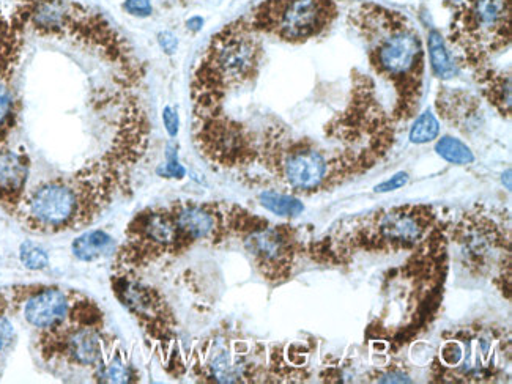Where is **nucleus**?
<instances>
[{"label": "nucleus", "mask_w": 512, "mask_h": 384, "mask_svg": "<svg viewBox=\"0 0 512 384\" xmlns=\"http://www.w3.org/2000/svg\"><path fill=\"white\" fill-rule=\"evenodd\" d=\"M349 24L363 40L372 70L394 89V122H409L423 100L426 52L420 32L404 13L374 2L353 8Z\"/></svg>", "instance_id": "f257e3e1"}, {"label": "nucleus", "mask_w": 512, "mask_h": 384, "mask_svg": "<svg viewBox=\"0 0 512 384\" xmlns=\"http://www.w3.org/2000/svg\"><path fill=\"white\" fill-rule=\"evenodd\" d=\"M256 163L289 188L294 196L327 191L347 178L368 172L380 161L368 153L323 148L286 128L271 125L257 137Z\"/></svg>", "instance_id": "f03ea898"}, {"label": "nucleus", "mask_w": 512, "mask_h": 384, "mask_svg": "<svg viewBox=\"0 0 512 384\" xmlns=\"http://www.w3.org/2000/svg\"><path fill=\"white\" fill-rule=\"evenodd\" d=\"M24 30L46 38L70 40L97 52L125 84L138 87L145 76L144 65L109 19L95 8L76 0H19Z\"/></svg>", "instance_id": "7ed1b4c3"}, {"label": "nucleus", "mask_w": 512, "mask_h": 384, "mask_svg": "<svg viewBox=\"0 0 512 384\" xmlns=\"http://www.w3.org/2000/svg\"><path fill=\"white\" fill-rule=\"evenodd\" d=\"M89 166L71 177H57L27 189L16 216L34 233L68 232L90 226L116 199Z\"/></svg>", "instance_id": "20e7f679"}, {"label": "nucleus", "mask_w": 512, "mask_h": 384, "mask_svg": "<svg viewBox=\"0 0 512 384\" xmlns=\"http://www.w3.org/2000/svg\"><path fill=\"white\" fill-rule=\"evenodd\" d=\"M264 59L260 35L245 19L227 24L212 38L191 79L194 112L223 108L232 90L253 81Z\"/></svg>", "instance_id": "39448f33"}, {"label": "nucleus", "mask_w": 512, "mask_h": 384, "mask_svg": "<svg viewBox=\"0 0 512 384\" xmlns=\"http://www.w3.org/2000/svg\"><path fill=\"white\" fill-rule=\"evenodd\" d=\"M511 0H473L454 10L448 40L459 67L476 70L511 43Z\"/></svg>", "instance_id": "423d86ee"}, {"label": "nucleus", "mask_w": 512, "mask_h": 384, "mask_svg": "<svg viewBox=\"0 0 512 384\" xmlns=\"http://www.w3.org/2000/svg\"><path fill=\"white\" fill-rule=\"evenodd\" d=\"M339 18L338 0H262L243 16L249 29L290 45L322 37Z\"/></svg>", "instance_id": "0eeeda50"}, {"label": "nucleus", "mask_w": 512, "mask_h": 384, "mask_svg": "<svg viewBox=\"0 0 512 384\" xmlns=\"http://www.w3.org/2000/svg\"><path fill=\"white\" fill-rule=\"evenodd\" d=\"M180 252L182 241L171 208H147L128 224L125 243L116 252L114 273H136Z\"/></svg>", "instance_id": "6e6552de"}, {"label": "nucleus", "mask_w": 512, "mask_h": 384, "mask_svg": "<svg viewBox=\"0 0 512 384\" xmlns=\"http://www.w3.org/2000/svg\"><path fill=\"white\" fill-rule=\"evenodd\" d=\"M432 221L434 213L429 207L405 205L391 208L366 219V224L355 230V240L352 241L363 249L404 251L423 240Z\"/></svg>", "instance_id": "1a4fd4ad"}, {"label": "nucleus", "mask_w": 512, "mask_h": 384, "mask_svg": "<svg viewBox=\"0 0 512 384\" xmlns=\"http://www.w3.org/2000/svg\"><path fill=\"white\" fill-rule=\"evenodd\" d=\"M37 350L45 362L95 369L111 350V342L104 333V325H90L73 318L60 328L40 331Z\"/></svg>", "instance_id": "9d476101"}, {"label": "nucleus", "mask_w": 512, "mask_h": 384, "mask_svg": "<svg viewBox=\"0 0 512 384\" xmlns=\"http://www.w3.org/2000/svg\"><path fill=\"white\" fill-rule=\"evenodd\" d=\"M112 290L150 339L161 344L171 340L174 315L156 288L134 277V273H116L112 277Z\"/></svg>", "instance_id": "9b49d317"}, {"label": "nucleus", "mask_w": 512, "mask_h": 384, "mask_svg": "<svg viewBox=\"0 0 512 384\" xmlns=\"http://www.w3.org/2000/svg\"><path fill=\"white\" fill-rule=\"evenodd\" d=\"M257 271L270 282L286 281L297 255V235L290 226L262 227L243 237Z\"/></svg>", "instance_id": "f8f14e48"}, {"label": "nucleus", "mask_w": 512, "mask_h": 384, "mask_svg": "<svg viewBox=\"0 0 512 384\" xmlns=\"http://www.w3.org/2000/svg\"><path fill=\"white\" fill-rule=\"evenodd\" d=\"M89 306L90 298L82 293L38 284L19 311L23 312L27 325L40 333L60 328L73 318L84 317L87 312L84 309Z\"/></svg>", "instance_id": "ddd939ff"}, {"label": "nucleus", "mask_w": 512, "mask_h": 384, "mask_svg": "<svg viewBox=\"0 0 512 384\" xmlns=\"http://www.w3.org/2000/svg\"><path fill=\"white\" fill-rule=\"evenodd\" d=\"M30 158L24 150L0 144V207L16 215L27 192Z\"/></svg>", "instance_id": "4468645a"}, {"label": "nucleus", "mask_w": 512, "mask_h": 384, "mask_svg": "<svg viewBox=\"0 0 512 384\" xmlns=\"http://www.w3.org/2000/svg\"><path fill=\"white\" fill-rule=\"evenodd\" d=\"M435 109L446 123L464 134L475 133L484 123L481 103L467 90L442 87L435 100Z\"/></svg>", "instance_id": "2eb2a0df"}, {"label": "nucleus", "mask_w": 512, "mask_h": 384, "mask_svg": "<svg viewBox=\"0 0 512 384\" xmlns=\"http://www.w3.org/2000/svg\"><path fill=\"white\" fill-rule=\"evenodd\" d=\"M26 34L19 18V0H0V78L12 79Z\"/></svg>", "instance_id": "dca6fc26"}, {"label": "nucleus", "mask_w": 512, "mask_h": 384, "mask_svg": "<svg viewBox=\"0 0 512 384\" xmlns=\"http://www.w3.org/2000/svg\"><path fill=\"white\" fill-rule=\"evenodd\" d=\"M38 284L15 285L10 288H0V361L5 358L8 351L15 345L16 328L13 325L12 315L21 309L24 300Z\"/></svg>", "instance_id": "f3484780"}, {"label": "nucleus", "mask_w": 512, "mask_h": 384, "mask_svg": "<svg viewBox=\"0 0 512 384\" xmlns=\"http://www.w3.org/2000/svg\"><path fill=\"white\" fill-rule=\"evenodd\" d=\"M484 98L489 101L498 114L506 119L511 117V73L490 67L489 63L473 70Z\"/></svg>", "instance_id": "a211bd4d"}, {"label": "nucleus", "mask_w": 512, "mask_h": 384, "mask_svg": "<svg viewBox=\"0 0 512 384\" xmlns=\"http://www.w3.org/2000/svg\"><path fill=\"white\" fill-rule=\"evenodd\" d=\"M71 251L81 262H97L109 255H116L117 243L104 230H90L73 241Z\"/></svg>", "instance_id": "6ab92c4d"}, {"label": "nucleus", "mask_w": 512, "mask_h": 384, "mask_svg": "<svg viewBox=\"0 0 512 384\" xmlns=\"http://www.w3.org/2000/svg\"><path fill=\"white\" fill-rule=\"evenodd\" d=\"M93 377L100 383H133L138 381V373L120 350H109L103 361L95 367Z\"/></svg>", "instance_id": "aec40b11"}, {"label": "nucleus", "mask_w": 512, "mask_h": 384, "mask_svg": "<svg viewBox=\"0 0 512 384\" xmlns=\"http://www.w3.org/2000/svg\"><path fill=\"white\" fill-rule=\"evenodd\" d=\"M427 45H429V59H431V68L435 76L442 81L456 78L459 74V63L454 59L438 30H431Z\"/></svg>", "instance_id": "412c9836"}, {"label": "nucleus", "mask_w": 512, "mask_h": 384, "mask_svg": "<svg viewBox=\"0 0 512 384\" xmlns=\"http://www.w3.org/2000/svg\"><path fill=\"white\" fill-rule=\"evenodd\" d=\"M259 202L265 210L281 218H295L305 210V205L294 194H284L279 191H264L259 196Z\"/></svg>", "instance_id": "4be33fe9"}, {"label": "nucleus", "mask_w": 512, "mask_h": 384, "mask_svg": "<svg viewBox=\"0 0 512 384\" xmlns=\"http://www.w3.org/2000/svg\"><path fill=\"white\" fill-rule=\"evenodd\" d=\"M16 125V96L10 79L0 78V144L7 142Z\"/></svg>", "instance_id": "5701e85b"}, {"label": "nucleus", "mask_w": 512, "mask_h": 384, "mask_svg": "<svg viewBox=\"0 0 512 384\" xmlns=\"http://www.w3.org/2000/svg\"><path fill=\"white\" fill-rule=\"evenodd\" d=\"M435 152L438 156H442L445 161L451 164H472L475 161V155L472 150L464 142L459 141L456 137L445 136L435 144Z\"/></svg>", "instance_id": "b1692460"}, {"label": "nucleus", "mask_w": 512, "mask_h": 384, "mask_svg": "<svg viewBox=\"0 0 512 384\" xmlns=\"http://www.w3.org/2000/svg\"><path fill=\"white\" fill-rule=\"evenodd\" d=\"M438 134H440V122L435 114L426 111L413 123L412 130H410V142L418 145L429 144L437 139Z\"/></svg>", "instance_id": "393cba45"}, {"label": "nucleus", "mask_w": 512, "mask_h": 384, "mask_svg": "<svg viewBox=\"0 0 512 384\" xmlns=\"http://www.w3.org/2000/svg\"><path fill=\"white\" fill-rule=\"evenodd\" d=\"M19 260L30 271L45 270L46 266L49 265L48 252L41 248V246H38V244L32 243V241H26V243L21 244Z\"/></svg>", "instance_id": "a878e982"}, {"label": "nucleus", "mask_w": 512, "mask_h": 384, "mask_svg": "<svg viewBox=\"0 0 512 384\" xmlns=\"http://www.w3.org/2000/svg\"><path fill=\"white\" fill-rule=\"evenodd\" d=\"M158 174L164 175L166 178H183L185 177V167L179 163V156H177V148L169 145L167 147V163L164 169L158 170Z\"/></svg>", "instance_id": "bb28decb"}, {"label": "nucleus", "mask_w": 512, "mask_h": 384, "mask_svg": "<svg viewBox=\"0 0 512 384\" xmlns=\"http://www.w3.org/2000/svg\"><path fill=\"white\" fill-rule=\"evenodd\" d=\"M123 10L128 15L138 16V18H147L152 16L153 5L150 0H125L123 2Z\"/></svg>", "instance_id": "cd10ccee"}, {"label": "nucleus", "mask_w": 512, "mask_h": 384, "mask_svg": "<svg viewBox=\"0 0 512 384\" xmlns=\"http://www.w3.org/2000/svg\"><path fill=\"white\" fill-rule=\"evenodd\" d=\"M163 122L164 126H166L167 134L171 137L177 136L179 134V114L175 111V108H171V106H167L163 111Z\"/></svg>", "instance_id": "c85d7f7f"}, {"label": "nucleus", "mask_w": 512, "mask_h": 384, "mask_svg": "<svg viewBox=\"0 0 512 384\" xmlns=\"http://www.w3.org/2000/svg\"><path fill=\"white\" fill-rule=\"evenodd\" d=\"M407 181H409V174L407 172H399V174L391 177V180L383 181L382 185L377 186L375 191L377 192H391L396 191V189L402 188V186L407 185Z\"/></svg>", "instance_id": "c756f323"}, {"label": "nucleus", "mask_w": 512, "mask_h": 384, "mask_svg": "<svg viewBox=\"0 0 512 384\" xmlns=\"http://www.w3.org/2000/svg\"><path fill=\"white\" fill-rule=\"evenodd\" d=\"M158 43H160L161 49H163L166 54H169V56L175 54V51L179 48V40H177V37H175L172 32H161V34L158 35Z\"/></svg>", "instance_id": "7c9ffc66"}, {"label": "nucleus", "mask_w": 512, "mask_h": 384, "mask_svg": "<svg viewBox=\"0 0 512 384\" xmlns=\"http://www.w3.org/2000/svg\"><path fill=\"white\" fill-rule=\"evenodd\" d=\"M473 0H443L446 8H449L451 12L459 10V8L465 7V5L472 4Z\"/></svg>", "instance_id": "2f4dec72"}, {"label": "nucleus", "mask_w": 512, "mask_h": 384, "mask_svg": "<svg viewBox=\"0 0 512 384\" xmlns=\"http://www.w3.org/2000/svg\"><path fill=\"white\" fill-rule=\"evenodd\" d=\"M202 26H204V19H202L201 16H194V18L186 21V27L193 30V32H199V30L202 29Z\"/></svg>", "instance_id": "473e14b6"}, {"label": "nucleus", "mask_w": 512, "mask_h": 384, "mask_svg": "<svg viewBox=\"0 0 512 384\" xmlns=\"http://www.w3.org/2000/svg\"><path fill=\"white\" fill-rule=\"evenodd\" d=\"M179 2H193V0H179Z\"/></svg>", "instance_id": "72a5a7b5"}]
</instances>
